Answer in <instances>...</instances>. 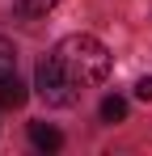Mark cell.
I'll return each mask as SVG.
<instances>
[{
    "label": "cell",
    "mask_w": 152,
    "mask_h": 156,
    "mask_svg": "<svg viewBox=\"0 0 152 156\" xmlns=\"http://www.w3.org/2000/svg\"><path fill=\"white\" fill-rule=\"evenodd\" d=\"M55 59L63 63V72H68L80 89H85V84H101V80L110 76V51L101 47L93 34H68V38H59Z\"/></svg>",
    "instance_id": "cell-1"
},
{
    "label": "cell",
    "mask_w": 152,
    "mask_h": 156,
    "mask_svg": "<svg viewBox=\"0 0 152 156\" xmlns=\"http://www.w3.org/2000/svg\"><path fill=\"white\" fill-rule=\"evenodd\" d=\"M34 89H38V97L51 105V110H68V105L76 101V84L68 72H63V63L55 59V55H47V59H38V68H34Z\"/></svg>",
    "instance_id": "cell-2"
},
{
    "label": "cell",
    "mask_w": 152,
    "mask_h": 156,
    "mask_svg": "<svg viewBox=\"0 0 152 156\" xmlns=\"http://www.w3.org/2000/svg\"><path fill=\"white\" fill-rule=\"evenodd\" d=\"M30 144L38 152H59L63 148V135L51 127V122H30Z\"/></svg>",
    "instance_id": "cell-3"
},
{
    "label": "cell",
    "mask_w": 152,
    "mask_h": 156,
    "mask_svg": "<svg viewBox=\"0 0 152 156\" xmlns=\"http://www.w3.org/2000/svg\"><path fill=\"white\" fill-rule=\"evenodd\" d=\"M25 97H30V93H25V84L13 76V72L0 76V110H17V105H25Z\"/></svg>",
    "instance_id": "cell-4"
},
{
    "label": "cell",
    "mask_w": 152,
    "mask_h": 156,
    "mask_svg": "<svg viewBox=\"0 0 152 156\" xmlns=\"http://www.w3.org/2000/svg\"><path fill=\"white\" fill-rule=\"evenodd\" d=\"M101 122H123L127 118V97H118V93H110V97H106V101H101Z\"/></svg>",
    "instance_id": "cell-5"
},
{
    "label": "cell",
    "mask_w": 152,
    "mask_h": 156,
    "mask_svg": "<svg viewBox=\"0 0 152 156\" xmlns=\"http://www.w3.org/2000/svg\"><path fill=\"white\" fill-rule=\"evenodd\" d=\"M13 68H17V47H13V42L0 34V76H9Z\"/></svg>",
    "instance_id": "cell-6"
},
{
    "label": "cell",
    "mask_w": 152,
    "mask_h": 156,
    "mask_svg": "<svg viewBox=\"0 0 152 156\" xmlns=\"http://www.w3.org/2000/svg\"><path fill=\"white\" fill-rule=\"evenodd\" d=\"M59 0H17V9L21 13H30V17H42V13H51Z\"/></svg>",
    "instance_id": "cell-7"
},
{
    "label": "cell",
    "mask_w": 152,
    "mask_h": 156,
    "mask_svg": "<svg viewBox=\"0 0 152 156\" xmlns=\"http://www.w3.org/2000/svg\"><path fill=\"white\" fill-rule=\"evenodd\" d=\"M135 97H139V101H152V76H139V84H135Z\"/></svg>",
    "instance_id": "cell-8"
}]
</instances>
